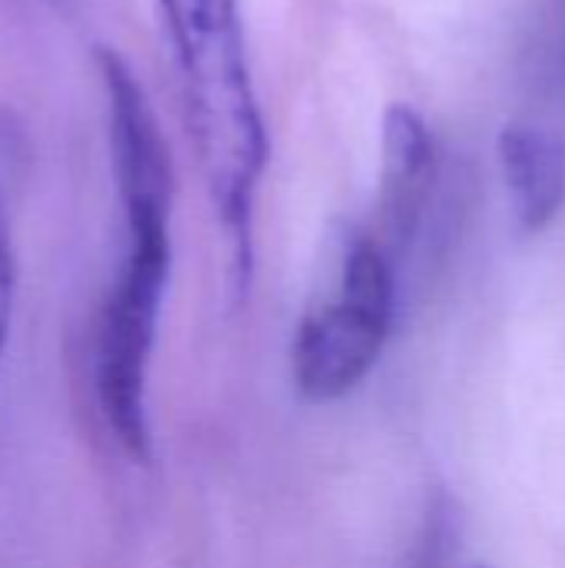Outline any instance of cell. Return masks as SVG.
<instances>
[{"label":"cell","instance_id":"obj_1","mask_svg":"<svg viewBox=\"0 0 565 568\" xmlns=\"http://www.w3.org/2000/svg\"><path fill=\"white\" fill-rule=\"evenodd\" d=\"M173 47L186 130L213 210L233 246L236 283L253 266V206L270 160L236 0H157Z\"/></svg>","mask_w":565,"mask_h":568},{"label":"cell","instance_id":"obj_2","mask_svg":"<svg viewBox=\"0 0 565 568\" xmlns=\"http://www.w3.org/2000/svg\"><path fill=\"white\" fill-rule=\"evenodd\" d=\"M170 280V226H127V260L97 320L93 386L117 443L133 456L150 453L147 373Z\"/></svg>","mask_w":565,"mask_h":568},{"label":"cell","instance_id":"obj_3","mask_svg":"<svg viewBox=\"0 0 565 568\" xmlns=\"http://www.w3.org/2000/svg\"><path fill=\"white\" fill-rule=\"evenodd\" d=\"M393 326V260L376 236L343 246L330 293L310 306L293 343V379L306 399L330 403L376 366Z\"/></svg>","mask_w":565,"mask_h":568},{"label":"cell","instance_id":"obj_4","mask_svg":"<svg viewBox=\"0 0 565 568\" xmlns=\"http://www.w3.org/2000/svg\"><path fill=\"white\" fill-rule=\"evenodd\" d=\"M436 143L426 120L410 103H393L383 116L380 170V233L376 243L390 260L410 246L436 186Z\"/></svg>","mask_w":565,"mask_h":568},{"label":"cell","instance_id":"obj_5","mask_svg":"<svg viewBox=\"0 0 565 568\" xmlns=\"http://www.w3.org/2000/svg\"><path fill=\"white\" fill-rule=\"evenodd\" d=\"M496 150L519 226L526 233L546 230L565 206V143L553 130L509 123Z\"/></svg>","mask_w":565,"mask_h":568},{"label":"cell","instance_id":"obj_6","mask_svg":"<svg viewBox=\"0 0 565 568\" xmlns=\"http://www.w3.org/2000/svg\"><path fill=\"white\" fill-rule=\"evenodd\" d=\"M13 293H17V263H13V236H10V216L0 193V353L7 346L10 316H13Z\"/></svg>","mask_w":565,"mask_h":568},{"label":"cell","instance_id":"obj_7","mask_svg":"<svg viewBox=\"0 0 565 568\" xmlns=\"http://www.w3.org/2000/svg\"><path fill=\"white\" fill-rule=\"evenodd\" d=\"M559 50H563V60H565V0H563V10H559Z\"/></svg>","mask_w":565,"mask_h":568}]
</instances>
